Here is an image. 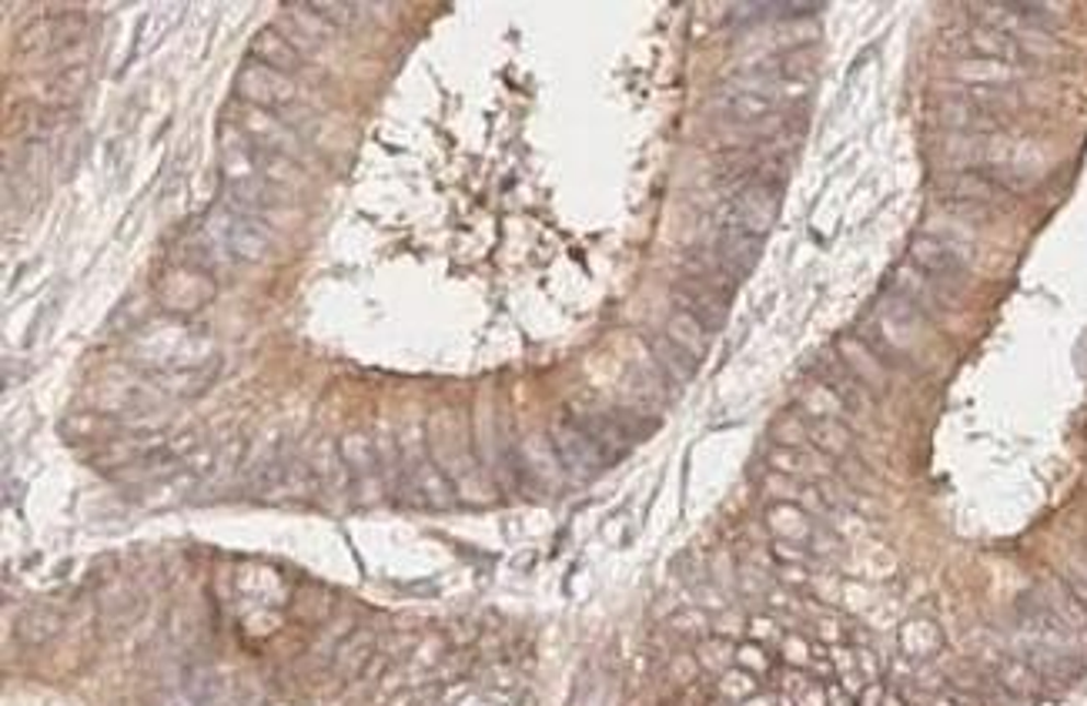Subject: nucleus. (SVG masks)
I'll return each mask as SVG.
<instances>
[{
	"label": "nucleus",
	"mask_w": 1087,
	"mask_h": 706,
	"mask_svg": "<svg viewBox=\"0 0 1087 706\" xmlns=\"http://www.w3.org/2000/svg\"><path fill=\"white\" fill-rule=\"evenodd\" d=\"M218 141H221V181H225V205L238 208L244 215H265L272 208H278V202L288 195V191L275 187L262 168L259 158H254V145L238 132L234 124H221L218 127Z\"/></svg>",
	"instance_id": "1"
},
{
	"label": "nucleus",
	"mask_w": 1087,
	"mask_h": 706,
	"mask_svg": "<svg viewBox=\"0 0 1087 706\" xmlns=\"http://www.w3.org/2000/svg\"><path fill=\"white\" fill-rule=\"evenodd\" d=\"M205 231L211 251H225L231 262H262L272 251V231L265 228V221L228 205L208 215Z\"/></svg>",
	"instance_id": "2"
},
{
	"label": "nucleus",
	"mask_w": 1087,
	"mask_h": 706,
	"mask_svg": "<svg viewBox=\"0 0 1087 706\" xmlns=\"http://www.w3.org/2000/svg\"><path fill=\"white\" fill-rule=\"evenodd\" d=\"M234 94H238L241 104H251V107H262V111L275 114V111H285L298 101V84L288 75L268 68V64L248 57L234 75Z\"/></svg>",
	"instance_id": "3"
},
{
	"label": "nucleus",
	"mask_w": 1087,
	"mask_h": 706,
	"mask_svg": "<svg viewBox=\"0 0 1087 706\" xmlns=\"http://www.w3.org/2000/svg\"><path fill=\"white\" fill-rule=\"evenodd\" d=\"M234 114V127L238 132L259 148V151H272V155H285V158H298L301 151V138L291 132V127L285 124V117L272 114V111H262V107H251V104H234L231 107Z\"/></svg>",
	"instance_id": "4"
},
{
	"label": "nucleus",
	"mask_w": 1087,
	"mask_h": 706,
	"mask_svg": "<svg viewBox=\"0 0 1087 706\" xmlns=\"http://www.w3.org/2000/svg\"><path fill=\"white\" fill-rule=\"evenodd\" d=\"M81 31H84L81 14H71V11L44 14L18 34V54H57L64 47H71L75 41H81Z\"/></svg>",
	"instance_id": "5"
},
{
	"label": "nucleus",
	"mask_w": 1087,
	"mask_h": 706,
	"mask_svg": "<svg viewBox=\"0 0 1087 706\" xmlns=\"http://www.w3.org/2000/svg\"><path fill=\"white\" fill-rule=\"evenodd\" d=\"M552 445H556L559 463H562L575 479H593V476H599V472L609 466L606 456L596 448V442H593L580 425H575L572 419H569V422H559V425L552 429Z\"/></svg>",
	"instance_id": "6"
},
{
	"label": "nucleus",
	"mask_w": 1087,
	"mask_h": 706,
	"mask_svg": "<svg viewBox=\"0 0 1087 706\" xmlns=\"http://www.w3.org/2000/svg\"><path fill=\"white\" fill-rule=\"evenodd\" d=\"M774 221H777V191L770 184L756 181V184L743 187L740 195L733 198V208H730V221L726 225L743 228L746 235L763 238L766 231L774 228Z\"/></svg>",
	"instance_id": "7"
},
{
	"label": "nucleus",
	"mask_w": 1087,
	"mask_h": 706,
	"mask_svg": "<svg viewBox=\"0 0 1087 706\" xmlns=\"http://www.w3.org/2000/svg\"><path fill=\"white\" fill-rule=\"evenodd\" d=\"M211 298H215V282L195 269H168L158 282V301L164 308L191 311L208 305Z\"/></svg>",
	"instance_id": "8"
},
{
	"label": "nucleus",
	"mask_w": 1087,
	"mask_h": 706,
	"mask_svg": "<svg viewBox=\"0 0 1087 706\" xmlns=\"http://www.w3.org/2000/svg\"><path fill=\"white\" fill-rule=\"evenodd\" d=\"M837 355L850 368V375L863 385V389H870L873 396H886V389H890V365L867 345V339H860V335H840Z\"/></svg>",
	"instance_id": "9"
},
{
	"label": "nucleus",
	"mask_w": 1087,
	"mask_h": 706,
	"mask_svg": "<svg viewBox=\"0 0 1087 706\" xmlns=\"http://www.w3.org/2000/svg\"><path fill=\"white\" fill-rule=\"evenodd\" d=\"M766 526H770V533H774L777 539L803 543V546H810L816 556L826 553V546H823V530L813 523L810 512H803V509L793 505V502H774L770 509H766Z\"/></svg>",
	"instance_id": "10"
},
{
	"label": "nucleus",
	"mask_w": 1087,
	"mask_h": 706,
	"mask_svg": "<svg viewBox=\"0 0 1087 706\" xmlns=\"http://www.w3.org/2000/svg\"><path fill=\"white\" fill-rule=\"evenodd\" d=\"M911 265L920 269L924 275H930L934 282H950V278H961L964 275V259L957 254L953 244H947L943 238L934 235H917L911 244Z\"/></svg>",
	"instance_id": "11"
},
{
	"label": "nucleus",
	"mask_w": 1087,
	"mask_h": 706,
	"mask_svg": "<svg viewBox=\"0 0 1087 706\" xmlns=\"http://www.w3.org/2000/svg\"><path fill=\"white\" fill-rule=\"evenodd\" d=\"M301 54L308 50H318V47H325L332 37H335V27L325 21V18H318L311 11V4H288L282 21L275 24Z\"/></svg>",
	"instance_id": "12"
},
{
	"label": "nucleus",
	"mask_w": 1087,
	"mask_h": 706,
	"mask_svg": "<svg viewBox=\"0 0 1087 706\" xmlns=\"http://www.w3.org/2000/svg\"><path fill=\"white\" fill-rule=\"evenodd\" d=\"M766 466H770L774 472H783V476L806 479L813 486L834 479V459H826L823 453H816L813 445H803V448H780V445H774L770 456H766Z\"/></svg>",
	"instance_id": "13"
},
{
	"label": "nucleus",
	"mask_w": 1087,
	"mask_h": 706,
	"mask_svg": "<svg viewBox=\"0 0 1087 706\" xmlns=\"http://www.w3.org/2000/svg\"><path fill=\"white\" fill-rule=\"evenodd\" d=\"M251 57L268 64V68H275L282 75H288V78L305 68V54L275 24L272 27H262L259 34L251 37Z\"/></svg>",
	"instance_id": "14"
},
{
	"label": "nucleus",
	"mask_w": 1087,
	"mask_h": 706,
	"mask_svg": "<svg viewBox=\"0 0 1087 706\" xmlns=\"http://www.w3.org/2000/svg\"><path fill=\"white\" fill-rule=\"evenodd\" d=\"M676 301L683 311L696 315L707 329H720L726 322V295H720L717 288L702 285L696 278H686L676 285Z\"/></svg>",
	"instance_id": "15"
},
{
	"label": "nucleus",
	"mask_w": 1087,
	"mask_h": 706,
	"mask_svg": "<svg viewBox=\"0 0 1087 706\" xmlns=\"http://www.w3.org/2000/svg\"><path fill=\"white\" fill-rule=\"evenodd\" d=\"M759 244H763V238H756V235H746L743 228H733V225H723L720 228V238H717V259H720V265L740 282L750 269H753V262L759 259Z\"/></svg>",
	"instance_id": "16"
},
{
	"label": "nucleus",
	"mask_w": 1087,
	"mask_h": 706,
	"mask_svg": "<svg viewBox=\"0 0 1087 706\" xmlns=\"http://www.w3.org/2000/svg\"><path fill=\"white\" fill-rule=\"evenodd\" d=\"M816 368H820V382H826L829 389L847 402L850 412H870L873 409V392L863 389V385L850 375V368L840 362V355H826Z\"/></svg>",
	"instance_id": "17"
},
{
	"label": "nucleus",
	"mask_w": 1087,
	"mask_h": 706,
	"mask_svg": "<svg viewBox=\"0 0 1087 706\" xmlns=\"http://www.w3.org/2000/svg\"><path fill=\"white\" fill-rule=\"evenodd\" d=\"M810 445L816 448V453H823L826 459H834V463L857 459V439H854L850 425L840 422V419L810 422Z\"/></svg>",
	"instance_id": "18"
},
{
	"label": "nucleus",
	"mask_w": 1087,
	"mask_h": 706,
	"mask_svg": "<svg viewBox=\"0 0 1087 706\" xmlns=\"http://www.w3.org/2000/svg\"><path fill=\"white\" fill-rule=\"evenodd\" d=\"M994 680L1004 693H1010L1014 699H1038L1044 693V680L1041 673L1028 663V660H1017V657H1004L994 667Z\"/></svg>",
	"instance_id": "19"
},
{
	"label": "nucleus",
	"mask_w": 1087,
	"mask_h": 706,
	"mask_svg": "<svg viewBox=\"0 0 1087 706\" xmlns=\"http://www.w3.org/2000/svg\"><path fill=\"white\" fill-rule=\"evenodd\" d=\"M666 339H670L673 345H679L696 365H699L702 358H707V352H710V329L702 326L696 315H689V311H683V308H676V311L670 315V322H666Z\"/></svg>",
	"instance_id": "20"
},
{
	"label": "nucleus",
	"mask_w": 1087,
	"mask_h": 706,
	"mask_svg": "<svg viewBox=\"0 0 1087 706\" xmlns=\"http://www.w3.org/2000/svg\"><path fill=\"white\" fill-rule=\"evenodd\" d=\"M797 406H800V415L810 419V422H816V419H840L844 422L850 415L847 402L834 389H829L826 382H820V378H810L803 385L800 396H797Z\"/></svg>",
	"instance_id": "21"
},
{
	"label": "nucleus",
	"mask_w": 1087,
	"mask_h": 706,
	"mask_svg": "<svg viewBox=\"0 0 1087 706\" xmlns=\"http://www.w3.org/2000/svg\"><path fill=\"white\" fill-rule=\"evenodd\" d=\"M311 479L322 486V489H329V492H342V489L352 486V472H348V466L342 459V445H335V442L325 439L322 445L314 448V456H311Z\"/></svg>",
	"instance_id": "22"
},
{
	"label": "nucleus",
	"mask_w": 1087,
	"mask_h": 706,
	"mask_svg": "<svg viewBox=\"0 0 1087 706\" xmlns=\"http://www.w3.org/2000/svg\"><path fill=\"white\" fill-rule=\"evenodd\" d=\"M901 650L907 660H927V657H937L943 650V633L934 619H911L901 626Z\"/></svg>",
	"instance_id": "23"
},
{
	"label": "nucleus",
	"mask_w": 1087,
	"mask_h": 706,
	"mask_svg": "<svg viewBox=\"0 0 1087 706\" xmlns=\"http://www.w3.org/2000/svg\"><path fill=\"white\" fill-rule=\"evenodd\" d=\"M717 107H720L726 117L740 121V124H753V121H759V117L770 114L777 104H774L770 98H766V94H756V91H746V88H726V91L717 98Z\"/></svg>",
	"instance_id": "24"
},
{
	"label": "nucleus",
	"mask_w": 1087,
	"mask_h": 706,
	"mask_svg": "<svg viewBox=\"0 0 1087 706\" xmlns=\"http://www.w3.org/2000/svg\"><path fill=\"white\" fill-rule=\"evenodd\" d=\"M1028 663L1041 673V680H1057V683H1071L1080 676V663L1074 660V653H1064L1057 647H1048V644H1038L1028 650Z\"/></svg>",
	"instance_id": "25"
},
{
	"label": "nucleus",
	"mask_w": 1087,
	"mask_h": 706,
	"mask_svg": "<svg viewBox=\"0 0 1087 706\" xmlns=\"http://www.w3.org/2000/svg\"><path fill=\"white\" fill-rule=\"evenodd\" d=\"M91 84V60H81V64H68V68H60V75L50 81V91H47V104L57 107V111H68L71 101H78L84 94V88Z\"/></svg>",
	"instance_id": "26"
},
{
	"label": "nucleus",
	"mask_w": 1087,
	"mask_h": 706,
	"mask_svg": "<svg viewBox=\"0 0 1087 706\" xmlns=\"http://www.w3.org/2000/svg\"><path fill=\"white\" fill-rule=\"evenodd\" d=\"M650 355L660 365V372L666 375V382H673V385H686L696 375V362L679 345H673L666 335H653L650 339Z\"/></svg>",
	"instance_id": "27"
},
{
	"label": "nucleus",
	"mask_w": 1087,
	"mask_h": 706,
	"mask_svg": "<svg viewBox=\"0 0 1087 706\" xmlns=\"http://www.w3.org/2000/svg\"><path fill=\"white\" fill-rule=\"evenodd\" d=\"M342 459H345V466L352 472V486H358L362 479L371 482L381 472L378 456H375V445H371L368 435H348V439H342Z\"/></svg>",
	"instance_id": "28"
},
{
	"label": "nucleus",
	"mask_w": 1087,
	"mask_h": 706,
	"mask_svg": "<svg viewBox=\"0 0 1087 706\" xmlns=\"http://www.w3.org/2000/svg\"><path fill=\"white\" fill-rule=\"evenodd\" d=\"M733 667H740V670L753 673L759 683H766V680H777V676H780V673H777V653H774L770 647H759V644H753V639H746V644H740V647H736V653H733Z\"/></svg>",
	"instance_id": "29"
},
{
	"label": "nucleus",
	"mask_w": 1087,
	"mask_h": 706,
	"mask_svg": "<svg viewBox=\"0 0 1087 706\" xmlns=\"http://www.w3.org/2000/svg\"><path fill=\"white\" fill-rule=\"evenodd\" d=\"M756 693H763V683H759L753 673L740 670V667H730V670L717 680V696H720L723 703H730V706H740V703H746V699L756 696Z\"/></svg>",
	"instance_id": "30"
},
{
	"label": "nucleus",
	"mask_w": 1087,
	"mask_h": 706,
	"mask_svg": "<svg viewBox=\"0 0 1087 706\" xmlns=\"http://www.w3.org/2000/svg\"><path fill=\"white\" fill-rule=\"evenodd\" d=\"M733 653H736V647H730L723 636H713V639H702V644L696 647L693 657H696V663H699L702 673H717V676H723V673L733 667Z\"/></svg>",
	"instance_id": "31"
},
{
	"label": "nucleus",
	"mask_w": 1087,
	"mask_h": 706,
	"mask_svg": "<svg viewBox=\"0 0 1087 706\" xmlns=\"http://www.w3.org/2000/svg\"><path fill=\"white\" fill-rule=\"evenodd\" d=\"M968 44H971L977 54H984V57H987V54H991V57H1004V60L1020 57L1017 41H1014L1010 34H1004V31H994V27H977V31H971Z\"/></svg>",
	"instance_id": "32"
},
{
	"label": "nucleus",
	"mask_w": 1087,
	"mask_h": 706,
	"mask_svg": "<svg viewBox=\"0 0 1087 706\" xmlns=\"http://www.w3.org/2000/svg\"><path fill=\"white\" fill-rule=\"evenodd\" d=\"M770 439L780 448H803V445H810V419H803L800 412H787L783 419L774 422Z\"/></svg>",
	"instance_id": "33"
},
{
	"label": "nucleus",
	"mask_w": 1087,
	"mask_h": 706,
	"mask_svg": "<svg viewBox=\"0 0 1087 706\" xmlns=\"http://www.w3.org/2000/svg\"><path fill=\"white\" fill-rule=\"evenodd\" d=\"M777 657H780L787 667H793V670H806V667H813L823 653H820V647L810 644L806 636H800V633H787V636H783V644L777 647Z\"/></svg>",
	"instance_id": "34"
},
{
	"label": "nucleus",
	"mask_w": 1087,
	"mask_h": 706,
	"mask_svg": "<svg viewBox=\"0 0 1087 706\" xmlns=\"http://www.w3.org/2000/svg\"><path fill=\"white\" fill-rule=\"evenodd\" d=\"M803 479H797V476H783V472H766V479H763V496L766 499H774V502H800V492H803Z\"/></svg>",
	"instance_id": "35"
},
{
	"label": "nucleus",
	"mask_w": 1087,
	"mask_h": 706,
	"mask_svg": "<svg viewBox=\"0 0 1087 706\" xmlns=\"http://www.w3.org/2000/svg\"><path fill=\"white\" fill-rule=\"evenodd\" d=\"M57 629H60V619L50 610H34L21 619V636L27 644H44V639H50Z\"/></svg>",
	"instance_id": "36"
},
{
	"label": "nucleus",
	"mask_w": 1087,
	"mask_h": 706,
	"mask_svg": "<svg viewBox=\"0 0 1087 706\" xmlns=\"http://www.w3.org/2000/svg\"><path fill=\"white\" fill-rule=\"evenodd\" d=\"M368 647H371V636L365 633H355L348 644L339 647V657H335V670H345V673H358V667L365 663L368 657Z\"/></svg>",
	"instance_id": "37"
},
{
	"label": "nucleus",
	"mask_w": 1087,
	"mask_h": 706,
	"mask_svg": "<svg viewBox=\"0 0 1087 706\" xmlns=\"http://www.w3.org/2000/svg\"><path fill=\"white\" fill-rule=\"evenodd\" d=\"M746 633H750V639H753V644H759V647H780L783 644V636L790 633V629H783L777 619H770V616H753L750 619V626H746Z\"/></svg>",
	"instance_id": "38"
},
{
	"label": "nucleus",
	"mask_w": 1087,
	"mask_h": 706,
	"mask_svg": "<svg viewBox=\"0 0 1087 706\" xmlns=\"http://www.w3.org/2000/svg\"><path fill=\"white\" fill-rule=\"evenodd\" d=\"M64 432H71V435H78V439H104V432H117V422L114 419H104V415H81V419H68V422H64Z\"/></svg>",
	"instance_id": "39"
},
{
	"label": "nucleus",
	"mask_w": 1087,
	"mask_h": 706,
	"mask_svg": "<svg viewBox=\"0 0 1087 706\" xmlns=\"http://www.w3.org/2000/svg\"><path fill=\"white\" fill-rule=\"evenodd\" d=\"M770 556H774L780 566H813V562L820 559L810 546H803V543H787V539H774V543H770Z\"/></svg>",
	"instance_id": "40"
},
{
	"label": "nucleus",
	"mask_w": 1087,
	"mask_h": 706,
	"mask_svg": "<svg viewBox=\"0 0 1087 706\" xmlns=\"http://www.w3.org/2000/svg\"><path fill=\"white\" fill-rule=\"evenodd\" d=\"M311 11H314L318 18H325V21L339 31V27L352 24V21L358 18L362 8H358V4H335V0H314Z\"/></svg>",
	"instance_id": "41"
},
{
	"label": "nucleus",
	"mask_w": 1087,
	"mask_h": 706,
	"mask_svg": "<svg viewBox=\"0 0 1087 706\" xmlns=\"http://www.w3.org/2000/svg\"><path fill=\"white\" fill-rule=\"evenodd\" d=\"M670 626L676 633H683V636H702V633H707V616L696 613V610H683V613H676L670 619Z\"/></svg>",
	"instance_id": "42"
},
{
	"label": "nucleus",
	"mask_w": 1087,
	"mask_h": 706,
	"mask_svg": "<svg viewBox=\"0 0 1087 706\" xmlns=\"http://www.w3.org/2000/svg\"><path fill=\"white\" fill-rule=\"evenodd\" d=\"M670 680L673 683H679V686H686V683H693L696 676H699V663H696V657H689V653H679V657H673V663H670Z\"/></svg>",
	"instance_id": "43"
},
{
	"label": "nucleus",
	"mask_w": 1087,
	"mask_h": 706,
	"mask_svg": "<svg viewBox=\"0 0 1087 706\" xmlns=\"http://www.w3.org/2000/svg\"><path fill=\"white\" fill-rule=\"evenodd\" d=\"M826 706H854V690L844 683H826Z\"/></svg>",
	"instance_id": "44"
},
{
	"label": "nucleus",
	"mask_w": 1087,
	"mask_h": 706,
	"mask_svg": "<svg viewBox=\"0 0 1087 706\" xmlns=\"http://www.w3.org/2000/svg\"><path fill=\"white\" fill-rule=\"evenodd\" d=\"M780 580L790 583V587H806L810 572H806V566H780Z\"/></svg>",
	"instance_id": "45"
},
{
	"label": "nucleus",
	"mask_w": 1087,
	"mask_h": 706,
	"mask_svg": "<svg viewBox=\"0 0 1087 706\" xmlns=\"http://www.w3.org/2000/svg\"><path fill=\"white\" fill-rule=\"evenodd\" d=\"M740 706H780V699H777L774 693H756V696H750V699L740 703Z\"/></svg>",
	"instance_id": "46"
}]
</instances>
